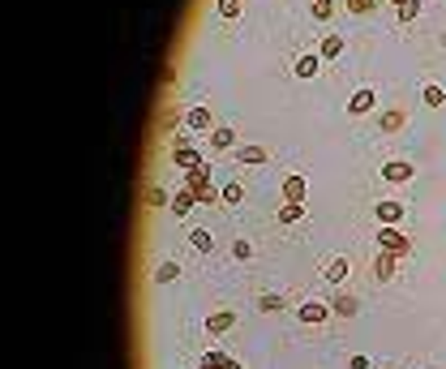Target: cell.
I'll return each mask as SVG.
<instances>
[{
    "label": "cell",
    "mask_w": 446,
    "mask_h": 369,
    "mask_svg": "<svg viewBox=\"0 0 446 369\" xmlns=\"http://www.w3.org/2000/svg\"><path fill=\"white\" fill-rule=\"evenodd\" d=\"M374 240H378V249H395V254H412V240L404 236V232H395V228H378L374 232Z\"/></svg>",
    "instance_id": "cell-1"
},
{
    "label": "cell",
    "mask_w": 446,
    "mask_h": 369,
    "mask_svg": "<svg viewBox=\"0 0 446 369\" xmlns=\"http://www.w3.org/2000/svg\"><path fill=\"white\" fill-rule=\"evenodd\" d=\"M412 177H416V167L408 159H386L382 163V181H390V185H408Z\"/></svg>",
    "instance_id": "cell-2"
},
{
    "label": "cell",
    "mask_w": 446,
    "mask_h": 369,
    "mask_svg": "<svg viewBox=\"0 0 446 369\" xmlns=\"http://www.w3.org/2000/svg\"><path fill=\"white\" fill-rule=\"evenodd\" d=\"M404 215H408V211H404V202H378V206H374V219H378L382 228H395Z\"/></svg>",
    "instance_id": "cell-3"
},
{
    "label": "cell",
    "mask_w": 446,
    "mask_h": 369,
    "mask_svg": "<svg viewBox=\"0 0 446 369\" xmlns=\"http://www.w3.org/2000/svg\"><path fill=\"white\" fill-rule=\"evenodd\" d=\"M185 125L202 133V129H210V125H215V112H210L206 104H197V108H189V112H185Z\"/></svg>",
    "instance_id": "cell-4"
},
{
    "label": "cell",
    "mask_w": 446,
    "mask_h": 369,
    "mask_svg": "<svg viewBox=\"0 0 446 369\" xmlns=\"http://www.w3.org/2000/svg\"><path fill=\"white\" fill-rule=\"evenodd\" d=\"M404 125H408V112H399V108H386V112L378 116V129H382V133H399Z\"/></svg>",
    "instance_id": "cell-5"
},
{
    "label": "cell",
    "mask_w": 446,
    "mask_h": 369,
    "mask_svg": "<svg viewBox=\"0 0 446 369\" xmlns=\"http://www.w3.org/2000/svg\"><path fill=\"white\" fill-rule=\"evenodd\" d=\"M374 104H378V95L365 86V90H356L352 99H348V112H352V116H365V112H374Z\"/></svg>",
    "instance_id": "cell-6"
},
{
    "label": "cell",
    "mask_w": 446,
    "mask_h": 369,
    "mask_svg": "<svg viewBox=\"0 0 446 369\" xmlns=\"http://www.w3.org/2000/svg\"><path fill=\"white\" fill-rule=\"evenodd\" d=\"M197 369H240V361H236V356H228V352H206Z\"/></svg>",
    "instance_id": "cell-7"
},
{
    "label": "cell",
    "mask_w": 446,
    "mask_h": 369,
    "mask_svg": "<svg viewBox=\"0 0 446 369\" xmlns=\"http://www.w3.org/2000/svg\"><path fill=\"white\" fill-rule=\"evenodd\" d=\"M317 65H322V56H313V52H301V56L292 60L296 78H313V73H317Z\"/></svg>",
    "instance_id": "cell-8"
},
{
    "label": "cell",
    "mask_w": 446,
    "mask_h": 369,
    "mask_svg": "<svg viewBox=\"0 0 446 369\" xmlns=\"http://www.w3.org/2000/svg\"><path fill=\"white\" fill-rule=\"evenodd\" d=\"M236 159L240 163H270V151H266V146H240Z\"/></svg>",
    "instance_id": "cell-9"
},
{
    "label": "cell",
    "mask_w": 446,
    "mask_h": 369,
    "mask_svg": "<svg viewBox=\"0 0 446 369\" xmlns=\"http://www.w3.org/2000/svg\"><path fill=\"white\" fill-rule=\"evenodd\" d=\"M301 322H309V327L327 322V305H317V301H305V305H301Z\"/></svg>",
    "instance_id": "cell-10"
},
{
    "label": "cell",
    "mask_w": 446,
    "mask_h": 369,
    "mask_svg": "<svg viewBox=\"0 0 446 369\" xmlns=\"http://www.w3.org/2000/svg\"><path fill=\"white\" fill-rule=\"evenodd\" d=\"M395 258H399V254H374V275H378V279H390V275H395Z\"/></svg>",
    "instance_id": "cell-11"
},
{
    "label": "cell",
    "mask_w": 446,
    "mask_h": 369,
    "mask_svg": "<svg viewBox=\"0 0 446 369\" xmlns=\"http://www.w3.org/2000/svg\"><path fill=\"white\" fill-rule=\"evenodd\" d=\"M283 198L288 202H305V177H288L283 181Z\"/></svg>",
    "instance_id": "cell-12"
},
{
    "label": "cell",
    "mask_w": 446,
    "mask_h": 369,
    "mask_svg": "<svg viewBox=\"0 0 446 369\" xmlns=\"http://www.w3.org/2000/svg\"><path fill=\"white\" fill-rule=\"evenodd\" d=\"M420 99H425V108H442L446 104V90L438 82H425V90H420Z\"/></svg>",
    "instance_id": "cell-13"
},
{
    "label": "cell",
    "mask_w": 446,
    "mask_h": 369,
    "mask_svg": "<svg viewBox=\"0 0 446 369\" xmlns=\"http://www.w3.org/2000/svg\"><path fill=\"white\" fill-rule=\"evenodd\" d=\"M172 159H176L181 167H197V163H202V155H197L189 142H181V146H176V155H172Z\"/></svg>",
    "instance_id": "cell-14"
},
{
    "label": "cell",
    "mask_w": 446,
    "mask_h": 369,
    "mask_svg": "<svg viewBox=\"0 0 446 369\" xmlns=\"http://www.w3.org/2000/svg\"><path fill=\"white\" fill-rule=\"evenodd\" d=\"M339 52H343V39L339 35H327V39H322V60H339Z\"/></svg>",
    "instance_id": "cell-15"
},
{
    "label": "cell",
    "mask_w": 446,
    "mask_h": 369,
    "mask_svg": "<svg viewBox=\"0 0 446 369\" xmlns=\"http://www.w3.org/2000/svg\"><path fill=\"white\" fill-rule=\"evenodd\" d=\"M232 322H236V318H232V313H228V309H219V313H210V318H206V327H210V331H215V335H223V331H228V327H232Z\"/></svg>",
    "instance_id": "cell-16"
},
{
    "label": "cell",
    "mask_w": 446,
    "mask_h": 369,
    "mask_svg": "<svg viewBox=\"0 0 446 369\" xmlns=\"http://www.w3.org/2000/svg\"><path fill=\"white\" fill-rule=\"evenodd\" d=\"M301 219H305V202H288L279 211V224H301Z\"/></svg>",
    "instance_id": "cell-17"
},
{
    "label": "cell",
    "mask_w": 446,
    "mask_h": 369,
    "mask_svg": "<svg viewBox=\"0 0 446 369\" xmlns=\"http://www.w3.org/2000/svg\"><path fill=\"white\" fill-rule=\"evenodd\" d=\"M339 13V0H313V17L317 22H327V17H335Z\"/></svg>",
    "instance_id": "cell-18"
},
{
    "label": "cell",
    "mask_w": 446,
    "mask_h": 369,
    "mask_svg": "<svg viewBox=\"0 0 446 369\" xmlns=\"http://www.w3.org/2000/svg\"><path fill=\"white\" fill-rule=\"evenodd\" d=\"M327 279H331V284H343V279H348V258H335V262L327 266Z\"/></svg>",
    "instance_id": "cell-19"
},
{
    "label": "cell",
    "mask_w": 446,
    "mask_h": 369,
    "mask_svg": "<svg viewBox=\"0 0 446 369\" xmlns=\"http://www.w3.org/2000/svg\"><path fill=\"white\" fill-rule=\"evenodd\" d=\"M232 142H236V129H215V133H210V146H215V151H228Z\"/></svg>",
    "instance_id": "cell-20"
},
{
    "label": "cell",
    "mask_w": 446,
    "mask_h": 369,
    "mask_svg": "<svg viewBox=\"0 0 446 369\" xmlns=\"http://www.w3.org/2000/svg\"><path fill=\"white\" fill-rule=\"evenodd\" d=\"M335 309H339V313H343V318H352V313H356V309H361V301H356V297H352V292H343V297H335Z\"/></svg>",
    "instance_id": "cell-21"
},
{
    "label": "cell",
    "mask_w": 446,
    "mask_h": 369,
    "mask_svg": "<svg viewBox=\"0 0 446 369\" xmlns=\"http://www.w3.org/2000/svg\"><path fill=\"white\" fill-rule=\"evenodd\" d=\"M189 193H193L197 202H215V198H223L219 189H210V181H206V185H189Z\"/></svg>",
    "instance_id": "cell-22"
},
{
    "label": "cell",
    "mask_w": 446,
    "mask_h": 369,
    "mask_svg": "<svg viewBox=\"0 0 446 369\" xmlns=\"http://www.w3.org/2000/svg\"><path fill=\"white\" fill-rule=\"evenodd\" d=\"M343 9H348V13H361V17H365V13H374V9H378V0H343Z\"/></svg>",
    "instance_id": "cell-23"
},
{
    "label": "cell",
    "mask_w": 446,
    "mask_h": 369,
    "mask_svg": "<svg viewBox=\"0 0 446 369\" xmlns=\"http://www.w3.org/2000/svg\"><path fill=\"white\" fill-rule=\"evenodd\" d=\"M189 245H193V249H202V254H206V249H210V232L193 228V232H189Z\"/></svg>",
    "instance_id": "cell-24"
},
{
    "label": "cell",
    "mask_w": 446,
    "mask_h": 369,
    "mask_svg": "<svg viewBox=\"0 0 446 369\" xmlns=\"http://www.w3.org/2000/svg\"><path fill=\"white\" fill-rule=\"evenodd\" d=\"M258 309H262V313H275V309H283V297H279V292H270V297L258 301Z\"/></svg>",
    "instance_id": "cell-25"
},
{
    "label": "cell",
    "mask_w": 446,
    "mask_h": 369,
    "mask_svg": "<svg viewBox=\"0 0 446 369\" xmlns=\"http://www.w3.org/2000/svg\"><path fill=\"white\" fill-rule=\"evenodd\" d=\"M193 202H197V198H193V193L185 189V193H176V198H172V211H176V215H185V211H189Z\"/></svg>",
    "instance_id": "cell-26"
},
{
    "label": "cell",
    "mask_w": 446,
    "mask_h": 369,
    "mask_svg": "<svg viewBox=\"0 0 446 369\" xmlns=\"http://www.w3.org/2000/svg\"><path fill=\"white\" fill-rule=\"evenodd\" d=\"M420 13V0H399V22H412Z\"/></svg>",
    "instance_id": "cell-27"
},
{
    "label": "cell",
    "mask_w": 446,
    "mask_h": 369,
    "mask_svg": "<svg viewBox=\"0 0 446 369\" xmlns=\"http://www.w3.org/2000/svg\"><path fill=\"white\" fill-rule=\"evenodd\" d=\"M176 275H181V266H176V262H163V266L155 270V279H159V284H167V279H176Z\"/></svg>",
    "instance_id": "cell-28"
},
{
    "label": "cell",
    "mask_w": 446,
    "mask_h": 369,
    "mask_svg": "<svg viewBox=\"0 0 446 369\" xmlns=\"http://www.w3.org/2000/svg\"><path fill=\"white\" fill-rule=\"evenodd\" d=\"M240 198H245V189H240V185H223V202H232V206H236Z\"/></svg>",
    "instance_id": "cell-29"
},
{
    "label": "cell",
    "mask_w": 446,
    "mask_h": 369,
    "mask_svg": "<svg viewBox=\"0 0 446 369\" xmlns=\"http://www.w3.org/2000/svg\"><path fill=\"white\" fill-rule=\"evenodd\" d=\"M240 13V0H219V17H236Z\"/></svg>",
    "instance_id": "cell-30"
},
{
    "label": "cell",
    "mask_w": 446,
    "mask_h": 369,
    "mask_svg": "<svg viewBox=\"0 0 446 369\" xmlns=\"http://www.w3.org/2000/svg\"><path fill=\"white\" fill-rule=\"evenodd\" d=\"M232 254H236V258H254V245H249V240H236Z\"/></svg>",
    "instance_id": "cell-31"
},
{
    "label": "cell",
    "mask_w": 446,
    "mask_h": 369,
    "mask_svg": "<svg viewBox=\"0 0 446 369\" xmlns=\"http://www.w3.org/2000/svg\"><path fill=\"white\" fill-rule=\"evenodd\" d=\"M146 202H151V206H163L167 193H163V189H151V193H146Z\"/></svg>",
    "instance_id": "cell-32"
},
{
    "label": "cell",
    "mask_w": 446,
    "mask_h": 369,
    "mask_svg": "<svg viewBox=\"0 0 446 369\" xmlns=\"http://www.w3.org/2000/svg\"><path fill=\"white\" fill-rule=\"evenodd\" d=\"M442 47H446V31H442Z\"/></svg>",
    "instance_id": "cell-33"
}]
</instances>
